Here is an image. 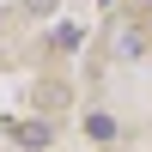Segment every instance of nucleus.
<instances>
[{"mask_svg":"<svg viewBox=\"0 0 152 152\" xmlns=\"http://www.w3.org/2000/svg\"><path fill=\"white\" fill-rule=\"evenodd\" d=\"M85 128H91V140H116V122L97 110V116H85Z\"/></svg>","mask_w":152,"mask_h":152,"instance_id":"2","label":"nucleus"},{"mask_svg":"<svg viewBox=\"0 0 152 152\" xmlns=\"http://www.w3.org/2000/svg\"><path fill=\"white\" fill-rule=\"evenodd\" d=\"M6 134L18 146H49V128H43V122H6Z\"/></svg>","mask_w":152,"mask_h":152,"instance_id":"1","label":"nucleus"}]
</instances>
